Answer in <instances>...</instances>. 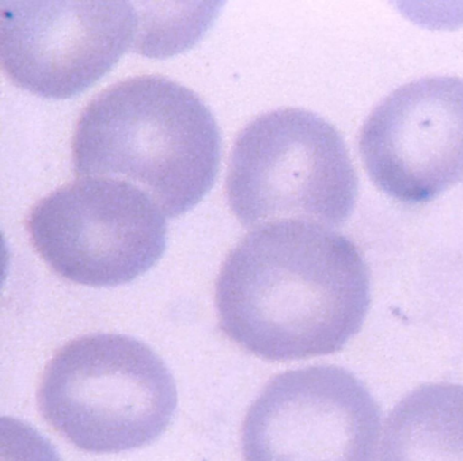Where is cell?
I'll return each mask as SVG.
<instances>
[{
    "label": "cell",
    "mask_w": 463,
    "mask_h": 461,
    "mask_svg": "<svg viewBox=\"0 0 463 461\" xmlns=\"http://www.w3.org/2000/svg\"><path fill=\"white\" fill-rule=\"evenodd\" d=\"M357 194L359 178L343 136L316 113L269 111L235 141L227 197L245 227L281 220L338 227L354 212Z\"/></svg>",
    "instance_id": "cell-4"
},
{
    "label": "cell",
    "mask_w": 463,
    "mask_h": 461,
    "mask_svg": "<svg viewBox=\"0 0 463 461\" xmlns=\"http://www.w3.org/2000/svg\"><path fill=\"white\" fill-rule=\"evenodd\" d=\"M370 304V270L356 244L303 220L246 235L216 284L222 330L269 361L340 352L359 333Z\"/></svg>",
    "instance_id": "cell-1"
},
{
    "label": "cell",
    "mask_w": 463,
    "mask_h": 461,
    "mask_svg": "<svg viewBox=\"0 0 463 461\" xmlns=\"http://www.w3.org/2000/svg\"><path fill=\"white\" fill-rule=\"evenodd\" d=\"M381 409L364 382L340 366L276 376L242 428L245 461H375Z\"/></svg>",
    "instance_id": "cell-6"
},
{
    "label": "cell",
    "mask_w": 463,
    "mask_h": 461,
    "mask_svg": "<svg viewBox=\"0 0 463 461\" xmlns=\"http://www.w3.org/2000/svg\"><path fill=\"white\" fill-rule=\"evenodd\" d=\"M29 232L53 271L94 287L147 273L167 241L161 208L139 187L112 178H86L51 193L32 211Z\"/></svg>",
    "instance_id": "cell-5"
},
{
    "label": "cell",
    "mask_w": 463,
    "mask_h": 461,
    "mask_svg": "<svg viewBox=\"0 0 463 461\" xmlns=\"http://www.w3.org/2000/svg\"><path fill=\"white\" fill-rule=\"evenodd\" d=\"M381 461H463V385L408 393L387 417Z\"/></svg>",
    "instance_id": "cell-9"
},
{
    "label": "cell",
    "mask_w": 463,
    "mask_h": 461,
    "mask_svg": "<svg viewBox=\"0 0 463 461\" xmlns=\"http://www.w3.org/2000/svg\"><path fill=\"white\" fill-rule=\"evenodd\" d=\"M2 461H61L50 441L28 423L2 418Z\"/></svg>",
    "instance_id": "cell-10"
},
{
    "label": "cell",
    "mask_w": 463,
    "mask_h": 461,
    "mask_svg": "<svg viewBox=\"0 0 463 461\" xmlns=\"http://www.w3.org/2000/svg\"><path fill=\"white\" fill-rule=\"evenodd\" d=\"M371 181L406 203L435 200L463 178V78L427 76L384 98L363 125Z\"/></svg>",
    "instance_id": "cell-8"
},
{
    "label": "cell",
    "mask_w": 463,
    "mask_h": 461,
    "mask_svg": "<svg viewBox=\"0 0 463 461\" xmlns=\"http://www.w3.org/2000/svg\"><path fill=\"white\" fill-rule=\"evenodd\" d=\"M140 30L128 2H4L2 62L21 89L66 99L104 78L137 46Z\"/></svg>",
    "instance_id": "cell-7"
},
{
    "label": "cell",
    "mask_w": 463,
    "mask_h": 461,
    "mask_svg": "<svg viewBox=\"0 0 463 461\" xmlns=\"http://www.w3.org/2000/svg\"><path fill=\"white\" fill-rule=\"evenodd\" d=\"M222 138L204 102L164 76L127 79L94 98L78 121V175L128 182L166 217L196 206L213 189Z\"/></svg>",
    "instance_id": "cell-2"
},
{
    "label": "cell",
    "mask_w": 463,
    "mask_h": 461,
    "mask_svg": "<svg viewBox=\"0 0 463 461\" xmlns=\"http://www.w3.org/2000/svg\"><path fill=\"white\" fill-rule=\"evenodd\" d=\"M43 417L64 438L91 453L150 445L172 422L177 388L151 347L118 334L75 339L45 369Z\"/></svg>",
    "instance_id": "cell-3"
}]
</instances>
